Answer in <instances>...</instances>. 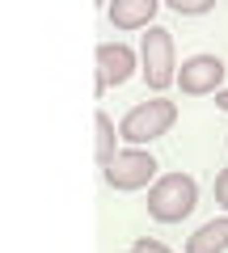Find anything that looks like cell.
Returning <instances> with one entry per match:
<instances>
[{"mask_svg": "<svg viewBox=\"0 0 228 253\" xmlns=\"http://www.w3.org/2000/svg\"><path fill=\"white\" fill-rule=\"evenodd\" d=\"M199 207V181L190 173H165L148 190V215L156 224H182Z\"/></svg>", "mask_w": 228, "mask_h": 253, "instance_id": "6da1fadb", "label": "cell"}, {"mask_svg": "<svg viewBox=\"0 0 228 253\" xmlns=\"http://www.w3.org/2000/svg\"><path fill=\"white\" fill-rule=\"evenodd\" d=\"M224 59L220 55H190L178 72V84H182L186 97H207V93L224 89Z\"/></svg>", "mask_w": 228, "mask_h": 253, "instance_id": "5b68a950", "label": "cell"}, {"mask_svg": "<svg viewBox=\"0 0 228 253\" xmlns=\"http://www.w3.org/2000/svg\"><path fill=\"white\" fill-rule=\"evenodd\" d=\"M136 76V51L127 42H97V97L110 84H127Z\"/></svg>", "mask_w": 228, "mask_h": 253, "instance_id": "8992f818", "label": "cell"}, {"mask_svg": "<svg viewBox=\"0 0 228 253\" xmlns=\"http://www.w3.org/2000/svg\"><path fill=\"white\" fill-rule=\"evenodd\" d=\"M216 203L228 211V169H220V173H216Z\"/></svg>", "mask_w": 228, "mask_h": 253, "instance_id": "7c38bea8", "label": "cell"}, {"mask_svg": "<svg viewBox=\"0 0 228 253\" xmlns=\"http://www.w3.org/2000/svg\"><path fill=\"white\" fill-rule=\"evenodd\" d=\"M216 106H220V110H228V89H216Z\"/></svg>", "mask_w": 228, "mask_h": 253, "instance_id": "4fadbf2b", "label": "cell"}, {"mask_svg": "<svg viewBox=\"0 0 228 253\" xmlns=\"http://www.w3.org/2000/svg\"><path fill=\"white\" fill-rule=\"evenodd\" d=\"M139 72H144L148 89H169V84L178 81V55H174V34L165 26H148L144 42H139Z\"/></svg>", "mask_w": 228, "mask_h": 253, "instance_id": "3957f363", "label": "cell"}, {"mask_svg": "<svg viewBox=\"0 0 228 253\" xmlns=\"http://www.w3.org/2000/svg\"><path fill=\"white\" fill-rule=\"evenodd\" d=\"M174 13H182V17H203V13L216 9V0H165Z\"/></svg>", "mask_w": 228, "mask_h": 253, "instance_id": "30bf717a", "label": "cell"}, {"mask_svg": "<svg viewBox=\"0 0 228 253\" xmlns=\"http://www.w3.org/2000/svg\"><path fill=\"white\" fill-rule=\"evenodd\" d=\"M136 249H139V253H174L169 245L156 241V236H136Z\"/></svg>", "mask_w": 228, "mask_h": 253, "instance_id": "8fae6325", "label": "cell"}, {"mask_svg": "<svg viewBox=\"0 0 228 253\" xmlns=\"http://www.w3.org/2000/svg\"><path fill=\"white\" fill-rule=\"evenodd\" d=\"M93 126H97V165L106 169V165L114 161V152H119V148H114V123H110L106 110H97V114H93Z\"/></svg>", "mask_w": 228, "mask_h": 253, "instance_id": "9c48e42d", "label": "cell"}, {"mask_svg": "<svg viewBox=\"0 0 228 253\" xmlns=\"http://www.w3.org/2000/svg\"><path fill=\"white\" fill-rule=\"evenodd\" d=\"M156 156L152 152H144V148H123V152H114V161L101 169V177H106V186L110 190H144L148 181L156 177Z\"/></svg>", "mask_w": 228, "mask_h": 253, "instance_id": "277c9868", "label": "cell"}, {"mask_svg": "<svg viewBox=\"0 0 228 253\" xmlns=\"http://www.w3.org/2000/svg\"><path fill=\"white\" fill-rule=\"evenodd\" d=\"M127 253H139V249H136V245H131V249H127Z\"/></svg>", "mask_w": 228, "mask_h": 253, "instance_id": "5bb4252c", "label": "cell"}, {"mask_svg": "<svg viewBox=\"0 0 228 253\" xmlns=\"http://www.w3.org/2000/svg\"><path fill=\"white\" fill-rule=\"evenodd\" d=\"M156 9H161V0H110L106 17L114 30H148Z\"/></svg>", "mask_w": 228, "mask_h": 253, "instance_id": "52a82bcc", "label": "cell"}, {"mask_svg": "<svg viewBox=\"0 0 228 253\" xmlns=\"http://www.w3.org/2000/svg\"><path fill=\"white\" fill-rule=\"evenodd\" d=\"M174 123H178V106L169 97H152V101H139V106H131L127 114H123L119 135L139 148V144H152V139L169 135Z\"/></svg>", "mask_w": 228, "mask_h": 253, "instance_id": "7a4b0ae2", "label": "cell"}, {"mask_svg": "<svg viewBox=\"0 0 228 253\" xmlns=\"http://www.w3.org/2000/svg\"><path fill=\"white\" fill-rule=\"evenodd\" d=\"M228 249V215L207 219L194 236H186V253H224Z\"/></svg>", "mask_w": 228, "mask_h": 253, "instance_id": "ba28073f", "label": "cell"}]
</instances>
